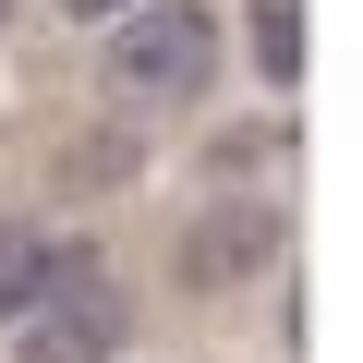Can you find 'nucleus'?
Instances as JSON below:
<instances>
[{
	"label": "nucleus",
	"instance_id": "obj_1",
	"mask_svg": "<svg viewBox=\"0 0 363 363\" xmlns=\"http://www.w3.org/2000/svg\"><path fill=\"white\" fill-rule=\"evenodd\" d=\"M121 37H109V97L121 109H194L206 85H218V13L206 0H133V13H109Z\"/></svg>",
	"mask_w": 363,
	"mask_h": 363
},
{
	"label": "nucleus",
	"instance_id": "obj_2",
	"mask_svg": "<svg viewBox=\"0 0 363 363\" xmlns=\"http://www.w3.org/2000/svg\"><path fill=\"white\" fill-rule=\"evenodd\" d=\"M13 327H25V339H13V363H121V351H133V291L73 242V267L25 303Z\"/></svg>",
	"mask_w": 363,
	"mask_h": 363
},
{
	"label": "nucleus",
	"instance_id": "obj_3",
	"mask_svg": "<svg viewBox=\"0 0 363 363\" xmlns=\"http://www.w3.org/2000/svg\"><path fill=\"white\" fill-rule=\"evenodd\" d=\"M267 255H279V218H267V206H206L194 230H182L169 279H182V291H242Z\"/></svg>",
	"mask_w": 363,
	"mask_h": 363
},
{
	"label": "nucleus",
	"instance_id": "obj_4",
	"mask_svg": "<svg viewBox=\"0 0 363 363\" xmlns=\"http://www.w3.org/2000/svg\"><path fill=\"white\" fill-rule=\"evenodd\" d=\"M61 267H73V242H49V230H13V218H0V327H13Z\"/></svg>",
	"mask_w": 363,
	"mask_h": 363
},
{
	"label": "nucleus",
	"instance_id": "obj_5",
	"mask_svg": "<svg viewBox=\"0 0 363 363\" xmlns=\"http://www.w3.org/2000/svg\"><path fill=\"white\" fill-rule=\"evenodd\" d=\"M303 61H315L303 49V0H255V73L267 85H303Z\"/></svg>",
	"mask_w": 363,
	"mask_h": 363
},
{
	"label": "nucleus",
	"instance_id": "obj_6",
	"mask_svg": "<svg viewBox=\"0 0 363 363\" xmlns=\"http://www.w3.org/2000/svg\"><path fill=\"white\" fill-rule=\"evenodd\" d=\"M61 13H73V25H109V13H133V0H61Z\"/></svg>",
	"mask_w": 363,
	"mask_h": 363
},
{
	"label": "nucleus",
	"instance_id": "obj_7",
	"mask_svg": "<svg viewBox=\"0 0 363 363\" xmlns=\"http://www.w3.org/2000/svg\"><path fill=\"white\" fill-rule=\"evenodd\" d=\"M0 25H13V0H0Z\"/></svg>",
	"mask_w": 363,
	"mask_h": 363
}]
</instances>
